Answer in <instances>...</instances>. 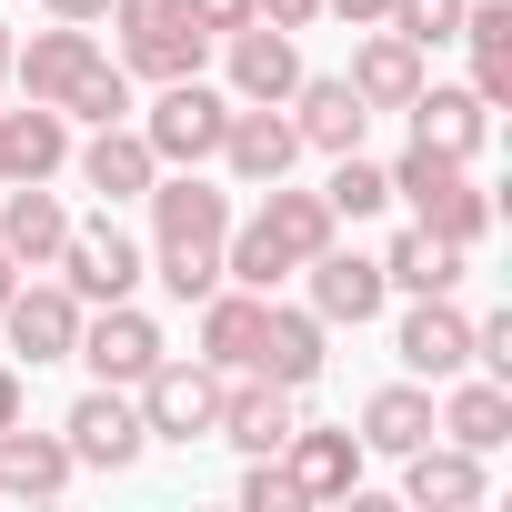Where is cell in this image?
I'll use <instances>...</instances> for the list:
<instances>
[{
    "mask_svg": "<svg viewBox=\"0 0 512 512\" xmlns=\"http://www.w3.org/2000/svg\"><path fill=\"white\" fill-rule=\"evenodd\" d=\"M101 21L121 31V71L131 81H191L211 61V31L181 11V0H111Z\"/></svg>",
    "mask_w": 512,
    "mask_h": 512,
    "instance_id": "obj_1",
    "label": "cell"
},
{
    "mask_svg": "<svg viewBox=\"0 0 512 512\" xmlns=\"http://www.w3.org/2000/svg\"><path fill=\"white\" fill-rule=\"evenodd\" d=\"M221 131H231V91H211L201 71L191 81H161V101L141 111V141L161 171H211L221 161Z\"/></svg>",
    "mask_w": 512,
    "mask_h": 512,
    "instance_id": "obj_2",
    "label": "cell"
},
{
    "mask_svg": "<svg viewBox=\"0 0 512 512\" xmlns=\"http://www.w3.org/2000/svg\"><path fill=\"white\" fill-rule=\"evenodd\" d=\"M131 402H141V432L151 442H171V452H191V442H211L221 432V372L191 352V362H151L141 382H131Z\"/></svg>",
    "mask_w": 512,
    "mask_h": 512,
    "instance_id": "obj_3",
    "label": "cell"
},
{
    "mask_svg": "<svg viewBox=\"0 0 512 512\" xmlns=\"http://www.w3.org/2000/svg\"><path fill=\"white\" fill-rule=\"evenodd\" d=\"M141 262H151V251L101 211V221H71V241H61V262H51V272L71 282L81 312H101V302H131V292H141Z\"/></svg>",
    "mask_w": 512,
    "mask_h": 512,
    "instance_id": "obj_4",
    "label": "cell"
},
{
    "mask_svg": "<svg viewBox=\"0 0 512 512\" xmlns=\"http://www.w3.org/2000/svg\"><path fill=\"white\" fill-rule=\"evenodd\" d=\"M0 332H11V362H21V372L71 362V342H81V302H71V282H61V272H21V292L0 302Z\"/></svg>",
    "mask_w": 512,
    "mask_h": 512,
    "instance_id": "obj_5",
    "label": "cell"
},
{
    "mask_svg": "<svg viewBox=\"0 0 512 512\" xmlns=\"http://www.w3.org/2000/svg\"><path fill=\"white\" fill-rule=\"evenodd\" d=\"M61 442H71V462H81V472H131V462L151 452V432H141V402H131L121 382H91V392L61 412Z\"/></svg>",
    "mask_w": 512,
    "mask_h": 512,
    "instance_id": "obj_6",
    "label": "cell"
},
{
    "mask_svg": "<svg viewBox=\"0 0 512 512\" xmlns=\"http://www.w3.org/2000/svg\"><path fill=\"white\" fill-rule=\"evenodd\" d=\"M171 342H161V322L141 312V302H101V312H81V342H71V362L91 372V382H141L151 362H161Z\"/></svg>",
    "mask_w": 512,
    "mask_h": 512,
    "instance_id": "obj_7",
    "label": "cell"
},
{
    "mask_svg": "<svg viewBox=\"0 0 512 512\" xmlns=\"http://www.w3.org/2000/svg\"><path fill=\"white\" fill-rule=\"evenodd\" d=\"M251 372L282 382V392H312L332 372V322L312 302H262V342H251Z\"/></svg>",
    "mask_w": 512,
    "mask_h": 512,
    "instance_id": "obj_8",
    "label": "cell"
},
{
    "mask_svg": "<svg viewBox=\"0 0 512 512\" xmlns=\"http://www.w3.org/2000/svg\"><path fill=\"white\" fill-rule=\"evenodd\" d=\"M292 161H302V131H292V111H282V101H231L221 171H231L241 191H272V181H292Z\"/></svg>",
    "mask_w": 512,
    "mask_h": 512,
    "instance_id": "obj_9",
    "label": "cell"
},
{
    "mask_svg": "<svg viewBox=\"0 0 512 512\" xmlns=\"http://www.w3.org/2000/svg\"><path fill=\"white\" fill-rule=\"evenodd\" d=\"M302 282H312V312H322L332 332H362V322H382V302H392L382 262H372V251H342V241H322V251H312Z\"/></svg>",
    "mask_w": 512,
    "mask_h": 512,
    "instance_id": "obj_10",
    "label": "cell"
},
{
    "mask_svg": "<svg viewBox=\"0 0 512 512\" xmlns=\"http://www.w3.org/2000/svg\"><path fill=\"white\" fill-rule=\"evenodd\" d=\"M392 352H402L412 382H452V372H472V312H462L452 292H422V302L402 312Z\"/></svg>",
    "mask_w": 512,
    "mask_h": 512,
    "instance_id": "obj_11",
    "label": "cell"
},
{
    "mask_svg": "<svg viewBox=\"0 0 512 512\" xmlns=\"http://www.w3.org/2000/svg\"><path fill=\"white\" fill-rule=\"evenodd\" d=\"M302 81V31H272V21H241L221 41V91L231 101H292Z\"/></svg>",
    "mask_w": 512,
    "mask_h": 512,
    "instance_id": "obj_12",
    "label": "cell"
},
{
    "mask_svg": "<svg viewBox=\"0 0 512 512\" xmlns=\"http://www.w3.org/2000/svg\"><path fill=\"white\" fill-rule=\"evenodd\" d=\"M292 422H302V392H282V382H262V372H231V382H221V432H211V442H231V452L251 462V452H282Z\"/></svg>",
    "mask_w": 512,
    "mask_h": 512,
    "instance_id": "obj_13",
    "label": "cell"
},
{
    "mask_svg": "<svg viewBox=\"0 0 512 512\" xmlns=\"http://www.w3.org/2000/svg\"><path fill=\"white\" fill-rule=\"evenodd\" d=\"M282 111H292L302 151H322V161H332V151H362V131H372V111H362V91H352L342 71H302Z\"/></svg>",
    "mask_w": 512,
    "mask_h": 512,
    "instance_id": "obj_14",
    "label": "cell"
},
{
    "mask_svg": "<svg viewBox=\"0 0 512 512\" xmlns=\"http://www.w3.org/2000/svg\"><path fill=\"white\" fill-rule=\"evenodd\" d=\"M71 482H81V462L61 432H31V412L0 422V502H61Z\"/></svg>",
    "mask_w": 512,
    "mask_h": 512,
    "instance_id": "obj_15",
    "label": "cell"
},
{
    "mask_svg": "<svg viewBox=\"0 0 512 512\" xmlns=\"http://www.w3.org/2000/svg\"><path fill=\"white\" fill-rule=\"evenodd\" d=\"M91 61H101L91 21H51V31H31V41L11 51V91H21V101H51V111H61V91H71V81H81Z\"/></svg>",
    "mask_w": 512,
    "mask_h": 512,
    "instance_id": "obj_16",
    "label": "cell"
},
{
    "mask_svg": "<svg viewBox=\"0 0 512 512\" xmlns=\"http://www.w3.org/2000/svg\"><path fill=\"white\" fill-rule=\"evenodd\" d=\"M402 121H412V141H432V151H452V161H482V141H492V101L462 81H422L412 101H402Z\"/></svg>",
    "mask_w": 512,
    "mask_h": 512,
    "instance_id": "obj_17",
    "label": "cell"
},
{
    "mask_svg": "<svg viewBox=\"0 0 512 512\" xmlns=\"http://www.w3.org/2000/svg\"><path fill=\"white\" fill-rule=\"evenodd\" d=\"M282 462H292V482L312 492V502H342V492H362V432L352 422H292V442H282Z\"/></svg>",
    "mask_w": 512,
    "mask_h": 512,
    "instance_id": "obj_18",
    "label": "cell"
},
{
    "mask_svg": "<svg viewBox=\"0 0 512 512\" xmlns=\"http://www.w3.org/2000/svg\"><path fill=\"white\" fill-rule=\"evenodd\" d=\"M262 302H272V292H241V282H221V292H201V302H191V312H201V322H191V352H201L221 382H231V372H251V342H262Z\"/></svg>",
    "mask_w": 512,
    "mask_h": 512,
    "instance_id": "obj_19",
    "label": "cell"
},
{
    "mask_svg": "<svg viewBox=\"0 0 512 512\" xmlns=\"http://www.w3.org/2000/svg\"><path fill=\"white\" fill-rule=\"evenodd\" d=\"M71 161H81V191H101V201H141V191L161 181L141 121H101L91 141H71Z\"/></svg>",
    "mask_w": 512,
    "mask_h": 512,
    "instance_id": "obj_20",
    "label": "cell"
},
{
    "mask_svg": "<svg viewBox=\"0 0 512 512\" xmlns=\"http://www.w3.org/2000/svg\"><path fill=\"white\" fill-rule=\"evenodd\" d=\"M141 201H151V241H221L231 231V191L211 171H161Z\"/></svg>",
    "mask_w": 512,
    "mask_h": 512,
    "instance_id": "obj_21",
    "label": "cell"
},
{
    "mask_svg": "<svg viewBox=\"0 0 512 512\" xmlns=\"http://www.w3.org/2000/svg\"><path fill=\"white\" fill-rule=\"evenodd\" d=\"M492 492V472H482V452H462V442H422V452H402V502H422V512H472Z\"/></svg>",
    "mask_w": 512,
    "mask_h": 512,
    "instance_id": "obj_22",
    "label": "cell"
},
{
    "mask_svg": "<svg viewBox=\"0 0 512 512\" xmlns=\"http://www.w3.org/2000/svg\"><path fill=\"white\" fill-rule=\"evenodd\" d=\"M432 422H442V442H462V452H482V462H492V452L512 442V382H492V372H482V382H472V372H452V392L432 402Z\"/></svg>",
    "mask_w": 512,
    "mask_h": 512,
    "instance_id": "obj_23",
    "label": "cell"
},
{
    "mask_svg": "<svg viewBox=\"0 0 512 512\" xmlns=\"http://www.w3.org/2000/svg\"><path fill=\"white\" fill-rule=\"evenodd\" d=\"M61 241H71V211L51 181H11V201H0V251H11L21 272H51L61 262Z\"/></svg>",
    "mask_w": 512,
    "mask_h": 512,
    "instance_id": "obj_24",
    "label": "cell"
},
{
    "mask_svg": "<svg viewBox=\"0 0 512 512\" xmlns=\"http://www.w3.org/2000/svg\"><path fill=\"white\" fill-rule=\"evenodd\" d=\"M342 81L362 91V111H402V101H412L432 71H422V51H412L402 31H382V21H372V31L352 41V71H342Z\"/></svg>",
    "mask_w": 512,
    "mask_h": 512,
    "instance_id": "obj_25",
    "label": "cell"
},
{
    "mask_svg": "<svg viewBox=\"0 0 512 512\" xmlns=\"http://www.w3.org/2000/svg\"><path fill=\"white\" fill-rule=\"evenodd\" d=\"M51 171H71V121L51 101L0 111V181H51Z\"/></svg>",
    "mask_w": 512,
    "mask_h": 512,
    "instance_id": "obj_26",
    "label": "cell"
},
{
    "mask_svg": "<svg viewBox=\"0 0 512 512\" xmlns=\"http://www.w3.org/2000/svg\"><path fill=\"white\" fill-rule=\"evenodd\" d=\"M432 432H442V422H432V382H412V372L362 402V452H392V462H402V452H422Z\"/></svg>",
    "mask_w": 512,
    "mask_h": 512,
    "instance_id": "obj_27",
    "label": "cell"
},
{
    "mask_svg": "<svg viewBox=\"0 0 512 512\" xmlns=\"http://www.w3.org/2000/svg\"><path fill=\"white\" fill-rule=\"evenodd\" d=\"M372 262H382V282L412 292V302H422V292H462V241H442V231H422V221L392 231V251H372Z\"/></svg>",
    "mask_w": 512,
    "mask_h": 512,
    "instance_id": "obj_28",
    "label": "cell"
},
{
    "mask_svg": "<svg viewBox=\"0 0 512 512\" xmlns=\"http://www.w3.org/2000/svg\"><path fill=\"white\" fill-rule=\"evenodd\" d=\"M452 41L472 51V91L482 101H512V0H462V31Z\"/></svg>",
    "mask_w": 512,
    "mask_h": 512,
    "instance_id": "obj_29",
    "label": "cell"
},
{
    "mask_svg": "<svg viewBox=\"0 0 512 512\" xmlns=\"http://www.w3.org/2000/svg\"><path fill=\"white\" fill-rule=\"evenodd\" d=\"M251 221H262V231H272V241L292 251V272L312 262V251H322L332 231H342V221H332V201H322V191H292V181H272V191H262V211H251Z\"/></svg>",
    "mask_w": 512,
    "mask_h": 512,
    "instance_id": "obj_30",
    "label": "cell"
},
{
    "mask_svg": "<svg viewBox=\"0 0 512 512\" xmlns=\"http://www.w3.org/2000/svg\"><path fill=\"white\" fill-rule=\"evenodd\" d=\"M412 221H422V231H442V241H462V251H472V241H482V231H492V191H482V181H472V171H452V181H442V191H432V201H412Z\"/></svg>",
    "mask_w": 512,
    "mask_h": 512,
    "instance_id": "obj_31",
    "label": "cell"
},
{
    "mask_svg": "<svg viewBox=\"0 0 512 512\" xmlns=\"http://www.w3.org/2000/svg\"><path fill=\"white\" fill-rule=\"evenodd\" d=\"M171 302H201V292H221V241H151V262H141Z\"/></svg>",
    "mask_w": 512,
    "mask_h": 512,
    "instance_id": "obj_32",
    "label": "cell"
},
{
    "mask_svg": "<svg viewBox=\"0 0 512 512\" xmlns=\"http://www.w3.org/2000/svg\"><path fill=\"white\" fill-rule=\"evenodd\" d=\"M61 121H81V131H101V121H131V71L101 51V61H91V71L61 91Z\"/></svg>",
    "mask_w": 512,
    "mask_h": 512,
    "instance_id": "obj_33",
    "label": "cell"
},
{
    "mask_svg": "<svg viewBox=\"0 0 512 512\" xmlns=\"http://www.w3.org/2000/svg\"><path fill=\"white\" fill-rule=\"evenodd\" d=\"M322 201H332V221H372V211H392V171H382V161H362V151H332Z\"/></svg>",
    "mask_w": 512,
    "mask_h": 512,
    "instance_id": "obj_34",
    "label": "cell"
},
{
    "mask_svg": "<svg viewBox=\"0 0 512 512\" xmlns=\"http://www.w3.org/2000/svg\"><path fill=\"white\" fill-rule=\"evenodd\" d=\"M382 31H402L412 51H442V41L462 31V0H392V11H382Z\"/></svg>",
    "mask_w": 512,
    "mask_h": 512,
    "instance_id": "obj_35",
    "label": "cell"
},
{
    "mask_svg": "<svg viewBox=\"0 0 512 512\" xmlns=\"http://www.w3.org/2000/svg\"><path fill=\"white\" fill-rule=\"evenodd\" d=\"M312 492L292 482V462L282 452H251V472H241V512H302Z\"/></svg>",
    "mask_w": 512,
    "mask_h": 512,
    "instance_id": "obj_36",
    "label": "cell"
},
{
    "mask_svg": "<svg viewBox=\"0 0 512 512\" xmlns=\"http://www.w3.org/2000/svg\"><path fill=\"white\" fill-rule=\"evenodd\" d=\"M472 362H482L492 382H512V312H482V322H472Z\"/></svg>",
    "mask_w": 512,
    "mask_h": 512,
    "instance_id": "obj_37",
    "label": "cell"
},
{
    "mask_svg": "<svg viewBox=\"0 0 512 512\" xmlns=\"http://www.w3.org/2000/svg\"><path fill=\"white\" fill-rule=\"evenodd\" d=\"M181 11H191V21L211 31V41H231L241 21H262V11H251V0H181Z\"/></svg>",
    "mask_w": 512,
    "mask_h": 512,
    "instance_id": "obj_38",
    "label": "cell"
},
{
    "mask_svg": "<svg viewBox=\"0 0 512 512\" xmlns=\"http://www.w3.org/2000/svg\"><path fill=\"white\" fill-rule=\"evenodd\" d=\"M251 11H262L272 31H312V21H322V0H251Z\"/></svg>",
    "mask_w": 512,
    "mask_h": 512,
    "instance_id": "obj_39",
    "label": "cell"
},
{
    "mask_svg": "<svg viewBox=\"0 0 512 512\" xmlns=\"http://www.w3.org/2000/svg\"><path fill=\"white\" fill-rule=\"evenodd\" d=\"M21 412H31V372H21V362H0V422H21Z\"/></svg>",
    "mask_w": 512,
    "mask_h": 512,
    "instance_id": "obj_40",
    "label": "cell"
},
{
    "mask_svg": "<svg viewBox=\"0 0 512 512\" xmlns=\"http://www.w3.org/2000/svg\"><path fill=\"white\" fill-rule=\"evenodd\" d=\"M382 11H392V0H322V21H352V31H372Z\"/></svg>",
    "mask_w": 512,
    "mask_h": 512,
    "instance_id": "obj_41",
    "label": "cell"
},
{
    "mask_svg": "<svg viewBox=\"0 0 512 512\" xmlns=\"http://www.w3.org/2000/svg\"><path fill=\"white\" fill-rule=\"evenodd\" d=\"M41 11H51V21H101L111 0H41Z\"/></svg>",
    "mask_w": 512,
    "mask_h": 512,
    "instance_id": "obj_42",
    "label": "cell"
},
{
    "mask_svg": "<svg viewBox=\"0 0 512 512\" xmlns=\"http://www.w3.org/2000/svg\"><path fill=\"white\" fill-rule=\"evenodd\" d=\"M11 51H21V31H11V21H0V91H11Z\"/></svg>",
    "mask_w": 512,
    "mask_h": 512,
    "instance_id": "obj_43",
    "label": "cell"
},
{
    "mask_svg": "<svg viewBox=\"0 0 512 512\" xmlns=\"http://www.w3.org/2000/svg\"><path fill=\"white\" fill-rule=\"evenodd\" d=\"M21 292V262H11V251H0V302H11Z\"/></svg>",
    "mask_w": 512,
    "mask_h": 512,
    "instance_id": "obj_44",
    "label": "cell"
}]
</instances>
